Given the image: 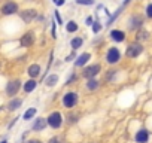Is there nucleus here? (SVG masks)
Here are the masks:
<instances>
[{
	"label": "nucleus",
	"instance_id": "1",
	"mask_svg": "<svg viewBox=\"0 0 152 143\" xmlns=\"http://www.w3.org/2000/svg\"><path fill=\"white\" fill-rule=\"evenodd\" d=\"M143 24H145V18L143 15L140 14H133L128 20V31H137L140 28H143Z\"/></svg>",
	"mask_w": 152,
	"mask_h": 143
},
{
	"label": "nucleus",
	"instance_id": "2",
	"mask_svg": "<svg viewBox=\"0 0 152 143\" xmlns=\"http://www.w3.org/2000/svg\"><path fill=\"white\" fill-rule=\"evenodd\" d=\"M143 45L142 43H139V42H133V43H130L128 46H127V49H125V55H127V58H137L142 52H143Z\"/></svg>",
	"mask_w": 152,
	"mask_h": 143
},
{
	"label": "nucleus",
	"instance_id": "3",
	"mask_svg": "<svg viewBox=\"0 0 152 143\" xmlns=\"http://www.w3.org/2000/svg\"><path fill=\"white\" fill-rule=\"evenodd\" d=\"M102 72V66L100 64H90L87 67H84L82 70V76L85 79H94L99 73Z\"/></svg>",
	"mask_w": 152,
	"mask_h": 143
},
{
	"label": "nucleus",
	"instance_id": "4",
	"mask_svg": "<svg viewBox=\"0 0 152 143\" xmlns=\"http://www.w3.org/2000/svg\"><path fill=\"white\" fill-rule=\"evenodd\" d=\"M106 61H107L110 66L119 63V61H121V51H119V48L110 46V48L107 49V52H106Z\"/></svg>",
	"mask_w": 152,
	"mask_h": 143
},
{
	"label": "nucleus",
	"instance_id": "5",
	"mask_svg": "<svg viewBox=\"0 0 152 143\" xmlns=\"http://www.w3.org/2000/svg\"><path fill=\"white\" fill-rule=\"evenodd\" d=\"M78 100H79L78 93H75V91H69V93H66V94L63 96V104H64V107H67V109L75 107L76 104H78Z\"/></svg>",
	"mask_w": 152,
	"mask_h": 143
},
{
	"label": "nucleus",
	"instance_id": "6",
	"mask_svg": "<svg viewBox=\"0 0 152 143\" xmlns=\"http://www.w3.org/2000/svg\"><path fill=\"white\" fill-rule=\"evenodd\" d=\"M46 122H48V125H49L51 128L57 130V128H60V127L63 125V115L55 110V112H52V113L46 118Z\"/></svg>",
	"mask_w": 152,
	"mask_h": 143
},
{
	"label": "nucleus",
	"instance_id": "7",
	"mask_svg": "<svg viewBox=\"0 0 152 143\" xmlns=\"http://www.w3.org/2000/svg\"><path fill=\"white\" fill-rule=\"evenodd\" d=\"M20 90H21V81H20V79L9 81V82H8V85H6V94H8L9 97L17 96Z\"/></svg>",
	"mask_w": 152,
	"mask_h": 143
},
{
	"label": "nucleus",
	"instance_id": "8",
	"mask_svg": "<svg viewBox=\"0 0 152 143\" xmlns=\"http://www.w3.org/2000/svg\"><path fill=\"white\" fill-rule=\"evenodd\" d=\"M18 12V5L15 3V2H6L2 8H0V14L2 15H14V14H17Z\"/></svg>",
	"mask_w": 152,
	"mask_h": 143
},
{
	"label": "nucleus",
	"instance_id": "9",
	"mask_svg": "<svg viewBox=\"0 0 152 143\" xmlns=\"http://www.w3.org/2000/svg\"><path fill=\"white\" fill-rule=\"evenodd\" d=\"M20 17L26 24H28V23H31L33 20L37 18V11L36 9H24V11L20 12Z\"/></svg>",
	"mask_w": 152,
	"mask_h": 143
},
{
	"label": "nucleus",
	"instance_id": "10",
	"mask_svg": "<svg viewBox=\"0 0 152 143\" xmlns=\"http://www.w3.org/2000/svg\"><path fill=\"white\" fill-rule=\"evenodd\" d=\"M34 40H36L34 33H33V31H27V33H24V34L21 36V39H20V45L24 46V48H28V46H31V45L34 43Z\"/></svg>",
	"mask_w": 152,
	"mask_h": 143
},
{
	"label": "nucleus",
	"instance_id": "11",
	"mask_svg": "<svg viewBox=\"0 0 152 143\" xmlns=\"http://www.w3.org/2000/svg\"><path fill=\"white\" fill-rule=\"evenodd\" d=\"M109 37H110L113 42L121 43V42H124V40H125V33H124L122 30H110Z\"/></svg>",
	"mask_w": 152,
	"mask_h": 143
},
{
	"label": "nucleus",
	"instance_id": "12",
	"mask_svg": "<svg viewBox=\"0 0 152 143\" xmlns=\"http://www.w3.org/2000/svg\"><path fill=\"white\" fill-rule=\"evenodd\" d=\"M90 58H91V54H90V52H84V54H81L79 57H76L75 66H76V67H84V66L90 61Z\"/></svg>",
	"mask_w": 152,
	"mask_h": 143
},
{
	"label": "nucleus",
	"instance_id": "13",
	"mask_svg": "<svg viewBox=\"0 0 152 143\" xmlns=\"http://www.w3.org/2000/svg\"><path fill=\"white\" fill-rule=\"evenodd\" d=\"M134 139H136L137 143H148V140H149V131L145 130V128H142V130H139L136 133V137Z\"/></svg>",
	"mask_w": 152,
	"mask_h": 143
},
{
	"label": "nucleus",
	"instance_id": "14",
	"mask_svg": "<svg viewBox=\"0 0 152 143\" xmlns=\"http://www.w3.org/2000/svg\"><path fill=\"white\" fill-rule=\"evenodd\" d=\"M46 125H48V122H46L45 118H36V121L31 125V130L33 131H42V130L46 128Z\"/></svg>",
	"mask_w": 152,
	"mask_h": 143
},
{
	"label": "nucleus",
	"instance_id": "15",
	"mask_svg": "<svg viewBox=\"0 0 152 143\" xmlns=\"http://www.w3.org/2000/svg\"><path fill=\"white\" fill-rule=\"evenodd\" d=\"M149 36H151V33H149L148 30L140 28V30L136 31V42L142 43V42H145V40H149Z\"/></svg>",
	"mask_w": 152,
	"mask_h": 143
},
{
	"label": "nucleus",
	"instance_id": "16",
	"mask_svg": "<svg viewBox=\"0 0 152 143\" xmlns=\"http://www.w3.org/2000/svg\"><path fill=\"white\" fill-rule=\"evenodd\" d=\"M27 73H28V76L31 78V79H36L39 75H40V66L39 64H31L30 67H28V70H27Z\"/></svg>",
	"mask_w": 152,
	"mask_h": 143
},
{
	"label": "nucleus",
	"instance_id": "17",
	"mask_svg": "<svg viewBox=\"0 0 152 143\" xmlns=\"http://www.w3.org/2000/svg\"><path fill=\"white\" fill-rule=\"evenodd\" d=\"M21 106H23V100H21V98H12V100L8 103V110L14 112V110H18Z\"/></svg>",
	"mask_w": 152,
	"mask_h": 143
},
{
	"label": "nucleus",
	"instance_id": "18",
	"mask_svg": "<svg viewBox=\"0 0 152 143\" xmlns=\"http://www.w3.org/2000/svg\"><path fill=\"white\" fill-rule=\"evenodd\" d=\"M36 87H37L36 79H30V81H27V82L23 85V90H24V93H31V91L36 90Z\"/></svg>",
	"mask_w": 152,
	"mask_h": 143
},
{
	"label": "nucleus",
	"instance_id": "19",
	"mask_svg": "<svg viewBox=\"0 0 152 143\" xmlns=\"http://www.w3.org/2000/svg\"><path fill=\"white\" fill-rule=\"evenodd\" d=\"M82 45H84V39H82L81 36H76V37H73V39L70 40V46H72V49H73V51L79 49Z\"/></svg>",
	"mask_w": 152,
	"mask_h": 143
},
{
	"label": "nucleus",
	"instance_id": "20",
	"mask_svg": "<svg viewBox=\"0 0 152 143\" xmlns=\"http://www.w3.org/2000/svg\"><path fill=\"white\" fill-rule=\"evenodd\" d=\"M36 113H37V109H36V107H30V109H27V110L24 112L23 119H24V121H30V119H33V118L36 116Z\"/></svg>",
	"mask_w": 152,
	"mask_h": 143
},
{
	"label": "nucleus",
	"instance_id": "21",
	"mask_svg": "<svg viewBox=\"0 0 152 143\" xmlns=\"http://www.w3.org/2000/svg\"><path fill=\"white\" fill-rule=\"evenodd\" d=\"M85 87H87V90H88V91H96V90L100 87V82H99L96 78H94V79H88Z\"/></svg>",
	"mask_w": 152,
	"mask_h": 143
},
{
	"label": "nucleus",
	"instance_id": "22",
	"mask_svg": "<svg viewBox=\"0 0 152 143\" xmlns=\"http://www.w3.org/2000/svg\"><path fill=\"white\" fill-rule=\"evenodd\" d=\"M78 23H76V21H73V20H70L67 24H66V31L67 33H76V31H78Z\"/></svg>",
	"mask_w": 152,
	"mask_h": 143
},
{
	"label": "nucleus",
	"instance_id": "23",
	"mask_svg": "<svg viewBox=\"0 0 152 143\" xmlns=\"http://www.w3.org/2000/svg\"><path fill=\"white\" fill-rule=\"evenodd\" d=\"M58 82V75H51L45 79V85L46 87H54L55 84Z\"/></svg>",
	"mask_w": 152,
	"mask_h": 143
},
{
	"label": "nucleus",
	"instance_id": "24",
	"mask_svg": "<svg viewBox=\"0 0 152 143\" xmlns=\"http://www.w3.org/2000/svg\"><path fill=\"white\" fill-rule=\"evenodd\" d=\"M78 119H79V115L72 112V113L67 115V119L66 121H67V124H75V122H78Z\"/></svg>",
	"mask_w": 152,
	"mask_h": 143
},
{
	"label": "nucleus",
	"instance_id": "25",
	"mask_svg": "<svg viewBox=\"0 0 152 143\" xmlns=\"http://www.w3.org/2000/svg\"><path fill=\"white\" fill-rule=\"evenodd\" d=\"M116 73H118V70H115V69H110V70H107V73H106V81L109 82V81H112L113 79V76H116Z\"/></svg>",
	"mask_w": 152,
	"mask_h": 143
},
{
	"label": "nucleus",
	"instance_id": "26",
	"mask_svg": "<svg viewBox=\"0 0 152 143\" xmlns=\"http://www.w3.org/2000/svg\"><path fill=\"white\" fill-rule=\"evenodd\" d=\"M76 3L81 5V6H93L94 0H76Z\"/></svg>",
	"mask_w": 152,
	"mask_h": 143
},
{
	"label": "nucleus",
	"instance_id": "27",
	"mask_svg": "<svg viewBox=\"0 0 152 143\" xmlns=\"http://www.w3.org/2000/svg\"><path fill=\"white\" fill-rule=\"evenodd\" d=\"M102 27H103V26H102L100 23H97V21L93 23V33H99V31L102 30Z\"/></svg>",
	"mask_w": 152,
	"mask_h": 143
},
{
	"label": "nucleus",
	"instance_id": "28",
	"mask_svg": "<svg viewBox=\"0 0 152 143\" xmlns=\"http://www.w3.org/2000/svg\"><path fill=\"white\" fill-rule=\"evenodd\" d=\"M146 17L149 18V20H152V3H149L148 6H146Z\"/></svg>",
	"mask_w": 152,
	"mask_h": 143
},
{
	"label": "nucleus",
	"instance_id": "29",
	"mask_svg": "<svg viewBox=\"0 0 152 143\" xmlns=\"http://www.w3.org/2000/svg\"><path fill=\"white\" fill-rule=\"evenodd\" d=\"M54 17H55V20H57V23H58V24H63V20H61V15H60V12H58V11H55V12H54Z\"/></svg>",
	"mask_w": 152,
	"mask_h": 143
},
{
	"label": "nucleus",
	"instance_id": "30",
	"mask_svg": "<svg viewBox=\"0 0 152 143\" xmlns=\"http://www.w3.org/2000/svg\"><path fill=\"white\" fill-rule=\"evenodd\" d=\"M48 143H63V140H61L60 137H51V139L48 140Z\"/></svg>",
	"mask_w": 152,
	"mask_h": 143
},
{
	"label": "nucleus",
	"instance_id": "31",
	"mask_svg": "<svg viewBox=\"0 0 152 143\" xmlns=\"http://www.w3.org/2000/svg\"><path fill=\"white\" fill-rule=\"evenodd\" d=\"M52 2H54V5L55 6H63L66 2H64V0H52Z\"/></svg>",
	"mask_w": 152,
	"mask_h": 143
},
{
	"label": "nucleus",
	"instance_id": "32",
	"mask_svg": "<svg viewBox=\"0 0 152 143\" xmlns=\"http://www.w3.org/2000/svg\"><path fill=\"white\" fill-rule=\"evenodd\" d=\"M75 78H76V75H75V73H72V76H70V78H67L66 84H67V85H69V84H72V82L75 81Z\"/></svg>",
	"mask_w": 152,
	"mask_h": 143
},
{
	"label": "nucleus",
	"instance_id": "33",
	"mask_svg": "<svg viewBox=\"0 0 152 143\" xmlns=\"http://www.w3.org/2000/svg\"><path fill=\"white\" fill-rule=\"evenodd\" d=\"M76 57V54H75V51L72 52V54H69L67 57H66V61H72V58H75Z\"/></svg>",
	"mask_w": 152,
	"mask_h": 143
},
{
	"label": "nucleus",
	"instance_id": "34",
	"mask_svg": "<svg viewBox=\"0 0 152 143\" xmlns=\"http://www.w3.org/2000/svg\"><path fill=\"white\" fill-rule=\"evenodd\" d=\"M51 24H52V37H54V39H57V33H55V23L52 21Z\"/></svg>",
	"mask_w": 152,
	"mask_h": 143
},
{
	"label": "nucleus",
	"instance_id": "35",
	"mask_svg": "<svg viewBox=\"0 0 152 143\" xmlns=\"http://www.w3.org/2000/svg\"><path fill=\"white\" fill-rule=\"evenodd\" d=\"M87 24H88V26H93V17H88V18H87Z\"/></svg>",
	"mask_w": 152,
	"mask_h": 143
},
{
	"label": "nucleus",
	"instance_id": "36",
	"mask_svg": "<svg viewBox=\"0 0 152 143\" xmlns=\"http://www.w3.org/2000/svg\"><path fill=\"white\" fill-rule=\"evenodd\" d=\"M27 143H42L40 140H37V139H31V140H28Z\"/></svg>",
	"mask_w": 152,
	"mask_h": 143
},
{
	"label": "nucleus",
	"instance_id": "37",
	"mask_svg": "<svg viewBox=\"0 0 152 143\" xmlns=\"http://www.w3.org/2000/svg\"><path fill=\"white\" fill-rule=\"evenodd\" d=\"M130 2H131V0H124V3H122V6H124V8H125V6H127V5H128V3H130Z\"/></svg>",
	"mask_w": 152,
	"mask_h": 143
},
{
	"label": "nucleus",
	"instance_id": "38",
	"mask_svg": "<svg viewBox=\"0 0 152 143\" xmlns=\"http://www.w3.org/2000/svg\"><path fill=\"white\" fill-rule=\"evenodd\" d=\"M0 143H8V142H6V140H3V142H0Z\"/></svg>",
	"mask_w": 152,
	"mask_h": 143
},
{
	"label": "nucleus",
	"instance_id": "39",
	"mask_svg": "<svg viewBox=\"0 0 152 143\" xmlns=\"http://www.w3.org/2000/svg\"><path fill=\"white\" fill-rule=\"evenodd\" d=\"M0 66H2V64H0Z\"/></svg>",
	"mask_w": 152,
	"mask_h": 143
}]
</instances>
